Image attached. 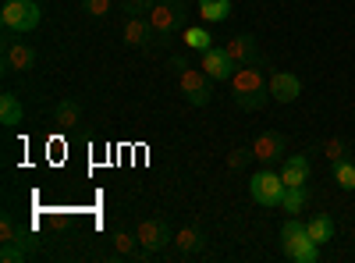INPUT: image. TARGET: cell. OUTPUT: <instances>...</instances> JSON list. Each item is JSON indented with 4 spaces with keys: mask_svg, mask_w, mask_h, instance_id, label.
<instances>
[{
    "mask_svg": "<svg viewBox=\"0 0 355 263\" xmlns=\"http://www.w3.org/2000/svg\"><path fill=\"white\" fill-rule=\"evenodd\" d=\"M266 75L263 71V61L256 65H242L239 71L231 75V96H234V107H242V110H263L266 100H270V90H266Z\"/></svg>",
    "mask_w": 355,
    "mask_h": 263,
    "instance_id": "1",
    "label": "cell"
},
{
    "mask_svg": "<svg viewBox=\"0 0 355 263\" xmlns=\"http://www.w3.org/2000/svg\"><path fill=\"white\" fill-rule=\"evenodd\" d=\"M306 199H309V189L306 185H284V196H281V210L288 217H299L302 207H306Z\"/></svg>",
    "mask_w": 355,
    "mask_h": 263,
    "instance_id": "16",
    "label": "cell"
},
{
    "mask_svg": "<svg viewBox=\"0 0 355 263\" xmlns=\"http://www.w3.org/2000/svg\"><path fill=\"white\" fill-rule=\"evenodd\" d=\"M284 135L281 132H259L256 139H252V146H249V150H252V157L256 160H263V164H270V160H277L281 153H284Z\"/></svg>",
    "mask_w": 355,
    "mask_h": 263,
    "instance_id": "11",
    "label": "cell"
},
{
    "mask_svg": "<svg viewBox=\"0 0 355 263\" xmlns=\"http://www.w3.org/2000/svg\"><path fill=\"white\" fill-rule=\"evenodd\" d=\"M199 18L210 22V25L227 22L231 18V0H199Z\"/></svg>",
    "mask_w": 355,
    "mask_h": 263,
    "instance_id": "18",
    "label": "cell"
},
{
    "mask_svg": "<svg viewBox=\"0 0 355 263\" xmlns=\"http://www.w3.org/2000/svg\"><path fill=\"white\" fill-rule=\"evenodd\" d=\"M21 118H25L21 100H18L15 93H4V96H0V125H4V128H18Z\"/></svg>",
    "mask_w": 355,
    "mask_h": 263,
    "instance_id": "17",
    "label": "cell"
},
{
    "mask_svg": "<svg viewBox=\"0 0 355 263\" xmlns=\"http://www.w3.org/2000/svg\"><path fill=\"white\" fill-rule=\"evenodd\" d=\"M174 246H178V253H199L202 249V231L199 228H182L174 235Z\"/></svg>",
    "mask_w": 355,
    "mask_h": 263,
    "instance_id": "22",
    "label": "cell"
},
{
    "mask_svg": "<svg viewBox=\"0 0 355 263\" xmlns=\"http://www.w3.org/2000/svg\"><path fill=\"white\" fill-rule=\"evenodd\" d=\"M313 239H309V231H306V224L302 221H284V228H281V249H284V256L288 260H295V256H299L306 246H309Z\"/></svg>",
    "mask_w": 355,
    "mask_h": 263,
    "instance_id": "10",
    "label": "cell"
},
{
    "mask_svg": "<svg viewBox=\"0 0 355 263\" xmlns=\"http://www.w3.org/2000/svg\"><path fill=\"white\" fill-rule=\"evenodd\" d=\"M114 249L121 253V256H132V260H150V253H146L139 246V239L128 235V231H117V235H114Z\"/></svg>",
    "mask_w": 355,
    "mask_h": 263,
    "instance_id": "21",
    "label": "cell"
},
{
    "mask_svg": "<svg viewBox=\"0 0 355 263\" xmlns=\"http://www.w3.org/2000/svg\"><path fill=\"white\" fill-rule=\"evenodd\" d=\"M224 50H227V57H231V61L239 65V68H242V65H256V61H263L252 36H231V40H224Z\"/></svg>",
    "mask_w": 355,
    "mask_h": 263,
    "instance_id": "12",
    "label": "cell"
},
{
    "mask_svg": "<svg viewBox=\"0 0 355 263\" xmlns=\"http://www.w3.org/2000/svg\"><path fill=\"white\" fill-rule=\"evenodd\" d=\"M306 231H309V239H313L316 246H327V242L334 239V217H327V214H313V217L306 221Z\"/></svg>",
    "mask_w": 355,
    "mask_h": 263,
    "instance_id": "15",
    "label": "cell"
},
{
    "mask_svg": "<svg viewBox=\"0 0 355 263\" xmlns=\"http://www.w3.org/2000/svg\"><path fill=\"white\" fill-rule=\"evenodd\" d=\"M11 36L15 33L4 28V43H0V65H4V71H33L36 68V50L28 43L11 40Z\"/></svg>",
    "mask_w": 355,
    "mask_h": 263,
    "instance_id": "6",
    "label": "cell"
},
{
    "mask_svg": "<svg viewBox=\"0 0 355 263\" xmlns=\"http://www.w3.org/2000/svg\"><path fill=\"white\" fill-rule=\"evenodd\" d=\"M249 196L259 207H281V196H284V178L277 171H256L249 178Z\"/></svg>",
    "mask_w": 355,
    "mask_h": 263,
    "instance_id": "3",
    "label": "cell"
},
{
    "mask_svg": "<svg viewBox=\"0 0 355 263\" xmlns=\"http://www.w3.org/2000/svg\"><path fill=\"white\" fill-rule=\"evenodd\" d=\"M167 65H171V71H174V75H182L185 68H192V65H189V57H185V53H178V57H171V61H167Z\"/></svg>",
    "mask_w": 355,
    "mask_h": 263,
    "instance_id": "30",
    "label": "cell"
},
{
    "mask_svg": "<svg viewBox=\"0 0 355 263\" xmlns=\"http://www.w3.org/2000/svg\"><path fill=\"white\" fill-rule=\"evenodd\" d=\"M28 256V249L21 242H4V249H0V263H21Z\"/></svg>",
    "mask_w": 355,
    "mask_h": 263,
    "instance_id": "26",
    "label": "cell"
},
{
    "mask_svg": "<svg viewBox=\"0 0 355 263\" xmlns=\"http://www.w3.org/2000/svg\"><path fill=\"white\" fill-rule=\"evenodd\" d=\"M78 118H82V103L78 100H61V103H57V110H53V121L61 125V128H75Z\"/></svg>",
    "mask_w": 355,
    "mask_h": 263,
    "instance_id": "20",
    "label": "cell"
},
{
    "mask_svg": "<svg viewBox=\"0 0 355 263\" xmlns=\"http://www.w3.org/2000/svg\"><path fill=\"white\" fill-rule=\"evenodd\" d=\"M25 235H21V228L4 214V217H0V242H21Z\"/></svg>",
    "mask_w": 355,
    "mask_h": 263,
    "instance_id": "27",
    "label": "cell"
},
{
    "mask_svg": "<svg viewBox=\"0 0 355 263\" xmlns=\"http://www.w3.org/2000/svg\"><path fill=\"white\" fill-rule=\"evenodd\" d=\"M249 157H252V150H245V146H234V150L227 153V167H231V171H239V167H245Z\"/></svg>",
    "mask_w": 355,
    "mask_h": 263,
    "instance_id": "28",
    "label": "cell"
},
{
    "mask_svg": "<svg viewBox=\"0 0 355 263\" xmlns=\"http://www.w3.org/2000/svg\"><path fill=\"white\" fill-rule=\"evenodd\" d=\"M309 174H313L309 157H302V153L284 157V164H281V178H284V185H306V182H309Z\"/></svg>",
    "mask_w": 355,
    "mask_h": 263,
    "instance_id": "13",
    "label": "cell"
},
{
    "mask_svg": "<svg viewBox=\"0 0 355 263\" xmlns=\"http://www.w3.org/2000/svg\"><path fill=\"white\" fill-rule=\"evenodd\" d=\"M323 157H327L331 164L345 160V157H348V142H345V139H327V142H323Z\"/></svg>",
    "mask_w": 355,
    "mask_h": 263,
    "instance_id": "24",
    "label": "cell"
},
{
    "mask_svg": "<svg viewBox=\"0 0 355 263\" xmlns=\"http://www.w3.org/2000/svg\"><path fill=\"white\" fill-rule=\"evenodd\" d=\"M135 239H139V246L150 253V256H157L164 246L174 242V231H171V224H167L164 217H146V221L135 228Z\"/></svg>",
    "mask_w": 355,
    "mask_h": 263,
    "instance_id": "7",
    "label": "cell"
},
{
    "mask_svg": "<svg viewBox=\"0 0 355 263\" xmlns=\"http://www.w3.org/2000/svg\"><path fill=\"white\" fill-rule=\"evenodd\" d=\"M334 182H338L345 192H352V189H355V164H352L348 157L334 164Z\"/></svg>",
    "mask_w": 355,
    "mask_h": 263,
    "instance_id": "23",
    "label": "cell"
},
{
    "mask_svg": "<svg viewBox=\"0 0 355 263\" xmlns=\"http://www.w3.org/2000/svg\"><path fill=\"white\" fill-rule=\"evenodd\" d=\"M266 90H270V100H277V103H295L302 96V78L295 71H274L266 78Z\"/></svg>",
    "mask_w": 355,
    "mask_h": 263,
    "instance_id": "9",
    "label": "cell"
},
{
    "mask_svg": "<svg viewBox=\"0 0 355 263\" xmlns=\"http://www.w3.org/2000/svg\"><path fill=\"white\" fill-rule=\"evenodd\" d=\"M185 15H189V8L182 4V0H157V4L150 8V25H153V33L171 36L185 25Z\"/></svg>",
    "mask_w": 355,
    "mask_h": 263,
    "instance_id": "4",
    "label": "cell"
},
{
    "mask_svg": "<svg viewBox=\"0 0 355 263\" xmlns=\"http://www.w3.org/2000/svg\"><path fill=\"white\" fill-rule=\"evenodd\" d=\"M153 4H157V0H125V11L128 15H150Z\"/></svg>",
    "mask_w": 355,
    "mask_h": 263,
    "instance_id": "29",
    "label": "cell"
},
{
    "mask_svg": "<svg viewBox=\"0 0 355 263\" xmlns=\"http://www.w3.org/2000/svg\"><path fill=\"white\" fill-rule=\"evenodd\" d=\"M150 33H153L150 18H142V15H128L125 18V43L128 46H146L150 43Z\"/></svg>",
    "mask_w": 355,
    "mask_h": 263,
    "instance_id": "14",
    "label": "cell"
},
{
    "mask_svg": "<svg viewBox=\"0 0 355 263\" xmlns=\"http://www.w3.org/2000/svg\"><path fill=\"white\" fill-rule=\"evenodd\" d=\"M199 68L210 75L214 82H231V75L239 71V65L227 57V50L224 46H210V50H202L199 53Z\"/></svg>",
    "mask_w": 355,
    "mask_h": 263,
    "instance_id": "8",
    "label": "cell"
},
{
    "mask_svg": "<svg viewBox=\"0 0 355 263\" xmlns=\"http://www.w3.org/2000/svg\"><path fill=\"white\" fill-rule=\"evenodd\" d=\"M182 43H185L189 50L202 53V50H210V46H214V36L206 33L202 25H189V28H182Z\"/></svg>",
    "mask_w": 355,
    "mask_h": 263,
    "instance_id": "19",
    "label": "cell"
},
{
    "mask_svg": "<svg viewBox=\"0 0 355 263\" xmlns=\"http://www.w3.org/2000/svg\"><path fill=\"white\" fill-rule=\"evenodd\" d=\"M178 85H182V93L192 107H206L214 100V78L202 68H185L182 75H178Z\"/></svg>",
    "mask_w": 355,
    "mask_h": 263,
    "instance_id": "5",
    "label": "cell"
},
{
    "mask_svg": "<svg viewBox=\"0 0 355 263\" xmlns=\"http://www.w3.org/2000/svg\"><path fill=\"white\" fill-rule=\"evenodd\" d=\"M0 25L15 36L36 33L40 28V4L36 0H4V8H0Z\"/></svg>",
    "mask_w": 355,
    "mask_h": 263,
    "instance_id": "2",
    "label": "cell"
},
{
    "mask_svg": "<svg viewBox=\"0 0 355 263\" xmlns=\"http://www.w3.org/2000/svg\"><path fill=\"white\" fill-rule=\"evenodd\" d=\"M78 4H82V11L89 18H107L110 8H114V0H78Z\"/></svg>",
    "mask_w": 355,
    "mask_h": 263,
    "instance_id": "25",
    "label": "cell"
}]
</instances>
